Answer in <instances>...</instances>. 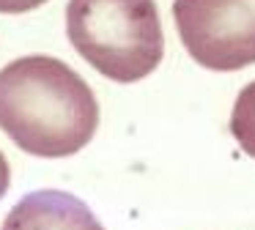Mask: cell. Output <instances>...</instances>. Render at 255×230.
Masks as SVG:
<instances>
[{
    "label": "cell",
    "instance_id": "obj_1",
    "mask_svg": "<svg viewBox=\"0 0 255 230\" xmlns=\"http://www.w3.org/2000/svg\"><path fill=\"white\" fill-rule=\"evenodd\" d=\"M96 126L99 102L63 60L25 55L0 69V129L25 153L72 156L94 140Z\"/></svg>",
    "mask_w": 255,
    "mask_h": 230
},
{
    "label": "cell",
    "instance_id": "obj_2",
    "mask_svg": "<svg viewBox=\"0 0 255 230\" xmlns=\"http://www.w3.org/2000/svg\"><path fill=\"white\" fill-rule=\"evenodd\" d=\"M66 36L113 82L143 80L165 55V33L154 0H69Z\"/></svg>",
    "mask_w": 255,
    "mask_h": 230
},
{
    "label": "cell",
    "instance_id": "obj_3",
    "mask_svg": "<svg viewBox=\"0 0 255 230\" xmlns=\"http://www.w3.org/2000/svg\"><path fill=\"white\" fill-rule=\"evenodd\" d=\"M173 19L184 49L203 69L255 63V0H173Z\"/></svg>",
    "mask_w": 255,
    "mask_h": 230
},
{
    "label": "cell",
    "instance_id": "obj_4",
    "mask_svg": "<svg viewBox=\"0 0 255 230\" xmlns=\"http://www.w3.org/2000/svg\"><path fill=\"white\" fill-rule=\"evenodd\" d=\"M0 230H105L80 197L61 189L28 192L6 214Z\"/></svg>",
    "mask_w": 255,
    "mask_h": 230
},
{
    "label": "cell",
    "instance_id": "obj_5",
    "mask_svg": "<svg viewBox=\"0 0 255 230\" xmlns=\"http://www.w3.org/2000/svg\"><path fill=\"white\" fill-rule=\"evenodd\" d=\"M231 134L247 156L255 159V80L239 91L231 113Z\"/></svg>",
    "mask_w": 255,
    "mask_h": 230
},
{
    "label": "cell",
    "instance_id": "obj_6",
    "mask_svg": "<svg viewBox=\"0 0 255 230\" xmlns=\"http://www.w3.org/2000/svg\"><path fill=\"white\" fill-rule=\"evenodd\" d=\"M44 3L47 0H0V14H25Z\"/></svg>",
    "mask_w": 255,
    "mask_h": 230
},
{
    "label": "cell",
    "instance_id": "obj_7",
    "mask_svg": "<svg viewBox=\"0 0 255 230\" xmlns=\"http://www.w3.org/2000/svg\"><path fill=\"white\" fill-rule=\"evenodd\" d=\"M8 184H11V167H8V159L3 156V151H0V200L6 197Z\"/></svg>",
    "mask_w": 255,
    "mask_h": 230
}]
</instances>
